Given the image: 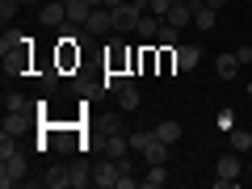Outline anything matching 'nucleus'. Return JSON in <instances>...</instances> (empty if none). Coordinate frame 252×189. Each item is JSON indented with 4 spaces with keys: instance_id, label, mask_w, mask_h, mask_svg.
<instances>
[{
    "instance_id": "32",
    "label": "nucleus",
    "mask_w": 252,
    "mask_h": 189,
    "mask_svg": "<svg viewBox=\"0 0 252 189\" xmlns=\"http://www.w3.org/2000/svg\"><path fill=\"white\" fill-rule=\"evenodd\" d=\"M248 156H252V152H248Z\"/></svg>"
},
{
    "instance_id": "15",
    "label": "nucleus",
    "mask_w": 252,
    "mask_h": 189,
    "mask_svg": "<svg viewBox=\"0 0 252 189\" xmlns=\"http://www.w3.org/2000/svg\"><path fill=\"white\" fill-rule=\"evenodd\" d=\"M160 26H164V17H156V13H143V21H139V38H143V42H152V38L160 34Z\"/></svg>"
},
{
    "instance_id": "13",
    "label": "nucleus",
    "mask_w": 252,
    "mask_h": 189,
    "mask_svg": "<svg viewBox=\"0 0 252 189\" xmlns=\"http://www.w3.org/2000/svg\"><path fill=\"white\" fill-rule=\"evenodd\" d=\"M143 185H147V189H160V185H168V164H147V172H143Z\"/></svg>"
},
{
    "instance_id": "31",
    "label": "nucleus",
    "mask_w": 252,
    "mask_h": 189,
    "mask_svg": "<svg viewBox=\"0 0 252 189\" xmlns=\"http://www.w3.org/2000/svg\"><path fill=\"white\" fill-rule=\"evenodd\" d=\"M172 4H185V0H172Z\"/></svg>"
},
{
    "instance_id": "14",
    "label": "nucleus",
    "mask_w": 252,
    "mask_h": 189,
    "mask_svg": "<svg viewBox=\"0 0 252 189\" xmlns=\"http://www.w3.org/2000/svg\"><path fill=\"white\" fill-rule=\"evenodd\" d=\"M193 26H198V30H215V26H219V9H210L206 0H202L198 13H193Z\"/></svg>"
},
{
    "instance_id": "17",
    "label": "nucleus",
    "mask_w": 252,
    "mask_h": 189,
    "mask_svg": "<svg viewBox=\"0 0 252 189\" xmlns=\"http://www.w3.org/2000/svg\"><path fill=\"white\" fill-rule=\"evenodd\" d=\"M114 97H118V109H139V89H135V80L126 84V89H118Z\"/></svg>"
},
{
    "instance_id": "28",
    "label": "nucleus",
    "mask_w": 252,
    "mask_h": 189,
    "mask_svg": "<svg viewBox=\"0 0 252 189\" xmlns=\"http://www.w3.org/2000/svg\"><path fill=\"white\" fill-rule=\"evenodd\" d=\"M118 4H126V0H105V9H118Z\"/></svg>"
},
{
    "instance_id": "24",
    "label": "nucleus",
    "mask_w": 252,
    "mask_h": 189,
    "mask_svg": "<svg viewBox=\"0 0 252 189\" xmlns=\"http://www.w3.org/2000/svg\"><path fill=\"white\" fill-rule=\"evenodd\" d=\"M13 13H17V0H0V21H4V26L13 21Z\"/></svg>"
},
{
    "instance_id": "27",
    "label": "nucleus",
    "mask_w": 252,
    "mask_h": 189,
    "mask_svg": "<svg viewBox=\"0 0 252 189\" xmlns=\"http://www.w3.org/2000/svg\"><path fill=\"white\" fill-rule=\"evenodd\" d=\"M206 4H210V9H223V4H227V0H206Z\"/></svg>"
},
{
    "instance_id": "23",
    "label": "nucleus",
    "mask_w": 252,
    "mask_h": 189,
    "mask_svg": "<svg viewBox=\"0 0 252 189\" xmlns=\"http://www.w3.org/2000/svg\"><path fill=\"white\" fill-rule=\"evenodd\" d=\"M4 109H9V114H30V101L13 93V97H4Z\"/></svg>"
},
{
    "instance_id": "12",
    "label": "nucleus",
    "mask_w": 252,
    "mask_h": 189,
    "mask_svg": "<svg viewBox=\"0 0 252 189\" xmlns=\"http://www.w3.org/2000/svg\"><path fill=\"white\" fill-rule=\"evenodd\" d=\"M126 152H130V139H126L122 130H114V135H105V156H109V160H122Z\"/></svg>"
},
{
    "instance_id": "1",
    "label": "nucleus",
    "mask_w": 252,
    "mask_h": 189,
    "mask_svg": "<svg viewBox=\"0 0 252 189\" xmlns=\"http://www.w3.org/2000/svg\"><path fill=\"white\" fill-rule=\"evenodd\" d=\"M240 152H223L219 156V164H215V185L219 189H240Z\"/></svg>"
},
{
    "instance_id": "3",
    "label": "nucleus",
    "mask_w": 252,
    "mask_h": 189,
    "mask_svg": "<svg viewBox=\"0 0 252 189\" xmlns=\"http://www.w3.org/2000/svg\"><path fill=\"white\" fill-rule=\"evenodd\" d=\"M139 21H143V9L135 0H126L114 9V34H130V30H139Z\"/></svg>"
},
{
    "instance_id": "22",
    "label": "nucleus",
    "mask_w": 252,
    "mask_h": 189,
    "mask_svg": "<svg viewBox=\"0 0 252 189\" xmlns=\"http://www.w3.org/2000/svg\"><path fill=\"white\" fill-rule=\"evenodd\" d=\"M17 46H26V38H21L17 30H9V34H4V42H0V55H13Z\"/></svg>"
},
{
    "instance_id": "26",
    "label": "nucleus",
    "mask_w": 252,
    "mask_h": 189,
    "mask_svg": "<svg viewBox=\"0 0 252 189\" xmlns=\"http://www.w3.org/2000/svg\"><path fill=\"white\" fill-rule=\"evenodd\" d=\"M235 55H240V63H244V67L252 63V46H235Z\"/></svg>"
},
{
    "instance_id": "10",
    "label": "nucleus",
    "mask_w": 252,
    "mask_h": 189,
    "mask_svg": "<svg viewBox=\"0 0 252 189\" xmlns=\"http://www.w3.org/2000/svg\"><path fill=\"white\" fill-rule=\"evenodd\" d=\"M89 17H93V4H89V0H67V26H72V30H80Z\"/></svg>"
},
{
    "instance_id": "4",
    "label": "nucleus",
    "mask_w": 252,
    "mask_h": 189,
    "mask_svg": "<svg viewBox=\"0 0 252 189\" xmlns=\"http://www.w3.org/2000/svg\"><path fill=\"white\" fill-rule=\"evenodd\" d=\"M118 177H122V164L118 160H105V164L93 168V185H101V189H118Z\"/></svg>"
},
{
    "instance_id": "30",
    "label": "nucleus",
    "mask_w": 252,
    "mask_h": 189,
    "mask_svg": "<svg viewBox=\"0 0 252 189\" xmlns=\"http://www.w3.org/2000/svg\"><path fill=\"white\" fill-rule=\"evenodd\" d=\"M17 4H34V0H17Z\"/></svg>"
},
{
    "instance_id": "9",
    "label": "nucleus",
    "mask_w": 252,
    "mask_h": 189,
    "mask_svg": "<svg viewBox=\"0 0 252 189\" xmlns=\"http://www.w3.org/2000/svg\"><path fill=\"white\" fill-rule=\"evenodd\" d=\"M240 67H244V63H240V55H219V59H215V76H219V80H235V76H240Z\"/></svg>"
},
{
    "instance_id": "7",
    "label": "nucleus",
    "mask_w": 252,
    "mask_h": 189,
    "mask_svg": "<svg viewBox=\"0 0 252 189\" xmlns=\"http://www.w3.org/2000/svg\"><path fill=\"white\" fill-rule=\"evenodd\" d=\"M38 13H42V26H63L67 21V0H46Z\"/></svg>"
},
{
    "instance_id": "16",
    "label": "nucleus",
    "mask_w": 252,
    "mask_h": 189,
    "mask_svg": "<svg viewBox=\"0 0 252 189\" xmlns=\"http://www.w3.org/2000/svg\"><path fill=\"white\" fill-rule=\"evenodd\" d=\"M156 42H160L164 51H172V46H181V30L172 26V21H164V26H160V34H156Z\"/></svg>"
},
{
    "instance_id": "18",
    "label": "nucleus",
    "mask_w": 252,
    "mask_h": 189,
    "mask_svg": "<svg viewBox=\"0 0 252 189\" xmlns=\"http://www.w3.org/2000/svg\"><path fill=\"white\" fill-rule=\"evenodd\" d=\"M42 185L46 189H72V177H67V168H51L42 177Z\"/></svg>"
},
{
    "instance_id": "11",
    "label": "nucleus",
    "mask_w": 252,
    "mask_h": 189,
    "mask_svg": "<svg viewBox=\"0 0 252 189\" xmlns=\"http://www.w3.org/2000/svg\"><path fill=\"white\" fill-rule=\"evenodd\" d=\"M227 147H231V152H252V130L248 126H231V130H227Z\"/></svg>"
},
{
    "instance_id": "5",
    "label": "nucleus",
    "mask_w": 252,
    "mask_h": 189,
    "mask_svg": "<svg viewBox=\"0 0 252 189\" xmlns=\"http://www.w3.org/2000/svg\"><path fill=\"white\" fill-rule=\"evenodd\" d=\"M84 30H89L93 38H101V34H109V30H114V9H93V17L84 21Z\"/></svg>"
},
{
    "instance_id": "29",
    "label": "nucleus",
    "mask_w": 252,
    "mask_h": 189,
    "mask_svg": "<svg viewBox=\"0 0 252 189\" xmlns=\"http://www.w3.org/2000/svg\"><path fill=\"white\" fill-rule=\"evenodd\" d=\"M89 4H93V9H105V0H89Z\"/></svg>"
},
{
    "instance_id": "19",
    "label": "nucleus",
    "mask_w": 252,
    "mask_h": 189,
    "mask_svg": "<svg viewBox=\"0 0 252 189\" xmlns=\"http://www.w3.org/2000/svg\"><path fill=\"white\" fill-rule=\"evenodd\" d=\"M126 84H130V76H126V72H118V67H109V72H105V80H101V89H105V93H118V89H126Z\"/></svg>"
},
{
    "instance_id": "8",
    "label": "nucleus",
    "mask_w": 252,
    "mask_h": 189,
    "mask_svg": "<svg viewBox=\"0 0 252 189\" xmlns=\"http://www.w3.org/2000/svg\"><path fill=\"white\" fill-rule=\"evenodd\" d=\"M198 63H202V51L193 42H181L177 46V72H193Z\"/></svg>"
},
{
    "instance_id": "21",
    "label": "nucleus",
    "mask_w": 252,
    "mask_h": 189,
    "mask_svg": "<svg viewBox=\"0 0 252 189\" xmlns=\"http://www.w3.org/2000/svg\"><path fill=\"white\" fill-rule=\"evenodd\" d=\"M156 135H160L164 139V143H181V122H172V118H168V122H160V126H156Z\"/></svg>"
},
{
    "instance_id": "25",
    "label": "nucleus",
    "mask_w": 252,
    "mask_h": 189,
    "mask_svg": "<svg viewBox=\"0 0 252 189\" xmlns=\"http://www.w3.org/2000/svg\"><path fill=\"white\" fill-rule=\"evenodd\" d=\"M168 9H172V0H152V9H147V13H156V17H168Z\"/></svg>"
},
{
    "instance_id": "6",
    "label": "nucleus",
    "mask_w": 252,
    "mask_h": 189,
    "mask_svg": "<svg viewBox=\"0 0 252 189\" xmlns=\"http://www.w3.org/2000/svg\"><path fill=\"white\" fill-rule=\"evenodd\" d=\"M198 4H202V0H185V4H172V9H168V17H164V21H172L177 30H185L189 21H193V13H198Z\"/></svg>"
},
{
    "instance_id": "2",
    "label": "nucleus",
    "mask_w": 252,
    "mask_h": 189,
    "mask_svg": "<svg viewBox=\"0 0 252 189\" xmlns=\"http://www.w3.org/2000/svg\"><path fill=\"white\" fill-rule=\"evenodd\" d=\"M0 185L13 189V185H26V156L13 152V156H0Z\"/></svg>"
},
{
    "instance_id": "20",
    "label": "nucleus",
    "mask_w": 252,
    "mask_h": 189,
    "mask_svg": "<svg viewBox=\"0 0 252 189\" xmlns=\"http://www.w3.org/2000/svg\"><path fill=\"white\" fill-rule=\"evenodd\" d=\"M67 177H72V189L93 185V168H89V164H72V168H67Z\"/></svg>"
}]
</instances>
